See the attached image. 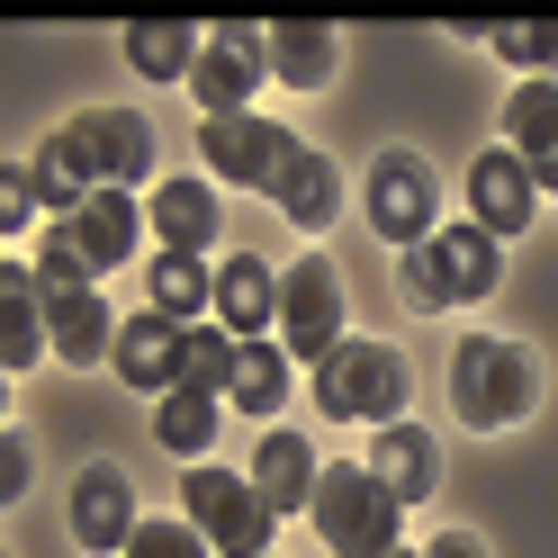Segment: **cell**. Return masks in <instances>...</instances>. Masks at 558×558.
<instances>
[{
	"label": "cell",
	"instance_id": "1",
	"mask_svg": "<svg viewBox=\"0 0 558 558\" xmlns=\"http://www.w3.org/2000/svg\"><path fill=\"white\" fill-rule=\"evenodd\" d=\"M450 405H460L469 433H513L522 414L541 405V369L522 342H496V333H469L450 352Z\"/></svg>",
	"mask_w": 558,
	"mask_h": 558
},
{
	"label": "cell",
	"instance_id": "2",
	"mask_svg": "<svg viewBox=\"0 0 558 558\" xmlns=\"http://www.w3.org/2000/svg\"><path fill=\"white\" fill-rule=\"evenodd\" d=\"M316 532H325V549L333 558H388L397 549V522H405V505L388 496V477L378 469H352V460H333L325 477H316Z\"/></svg>",
	"mask_w": 558,
	"mask_h": 558
},
{
	"label": "cell",
	"instance_id": "3",
	"mask_svg": "<svg viewBox=\"0 0 558 558\" xmlns=\"http://www.w3.org/2000/svg\"><path fill=\"white\" fill-rule=\"evenodd\" d=\"M316 405H325V424H369V433H388L397 414H405V361H397V342L352 333V342L316 369Z\"/></svg>",
	"mask_w": 558,
	"mask_h": 558
},
{
	"label": "cell",
	"instance_id": "4",
	"mask_svg": "<svg viewBox=\"0 0 558 558\" xmlns=\"http://www.w3.org/2000/svg\"><path fill=\"white\" fill-rule=\"evenodd\" d=\"M181 513L198 522V532H207V549H217V558H270V505H262V486L253 477H234V469H190L181 477Z\"/></svg>",
	"mask_w": 558,
	"mask_h": 558
},
{
	"label": "cell",
	"instance_id": "5",
	"mask_svg": "<svg viewBox=\"0 0 558 558\" xmlns=\"http://www.w3.org/2000/svg\"><path fill=\"white\" fill-rule=\"evenodd\" d=\"M342 342H352V333H342V270L325 253L289 262V270H279V352L325 369Z\"/></svg>",
	"mask_w": 558,
	"mask_h": 558
},
{
	"label": "cell",
	"instance_id": "6",
	"mask_svg": "<svg viewBox=\"0 0 558 558\" xmlns=\"http://www.w3.org/2000/svg\"><path fill=\"white\" fill-rule=\"evenodd\" d=\"M198 154H207V181H226V190H279V171H289L298 154V135L289 126H270V118H198Z\"/></svg>",
	"mask_w": 558,
	"mask_h": 558
},
{
	"label": "cell",
	"instance_id": "7",
	"mask_svg": "<svg viewBox=\"0 0 558 558\" xmlns=\"http://www.w3.org/2000/svg\"><path fill=\"white\" fill-rule=\"evenodd\" d=\"M262 82H270V37L234 19V27H217V37H207L198 73H190V99H198V118H243Z\"/></svg>",
	"mask_w": 558,
	"mask_h": 558
},
{
	"label": "cell",
	"instance_id": "8",
	"mask_svg": "<svg viewBox=\"0 0 558 558\" xmlns=\"http://www.w3.org/2000/svg\"><path fill=\"white\" fill-rule=\"evenodd\" d=\"M109 369L126 378L135 397H171L181 388V369H190V325H171V316H154V306H135V316L118 325V352H109Z\"/></svg>",
	"mask_w": 558,
	"mask_h": 558
},
{
	"label": "cell",
	"instance_id": "9",
	"mask_svg": "<svg viewBox=\"0 0 558 558\" xmlns=\"http://www.w3.org/2000/svg\"><path fill=\"white\" fill-rule=\"evenodd\" d=\"M369 226L388 234L397 253L433 243V171H424V154H378V171H369Z\"/></svg>",
	"mask_w": 558,
	"mask_h": 558
},
{
	"label": "cell",
	"instance_id": "10",
	"mask_svg": "<svg viewBox=\"0 0 558 558\" xmlns=\"http://www.w3.org/2000/svg\"><path fill=\"white\" fill-rule=\"evenodd\" d=\"M73 541L90 558H126V541H135V486H126L118 460H90L73 477Z\"/></svg>",
	"mask_w": 558,
	"mask_h": 558
},
{
	"label": "cell",
	"instance_id": "11",
	"mask_svg": "<svg viewBox=\"0 0 558 558\" xmlns=\"http://www.w3.org/2000/svg\"><path fill=\"white\" fill-rule=\"evenodd\" d=\"M73 135L90 145L99 190H145V181H154V126L135 118V109H82Z\"/></svg>",
	"mask_w": 558,
	"mask_h": 558
},
{
	"label": "cell",
	"instance_id": "12",
	"mask_svg": "<svg viewBox=\"0 0 558 558\" xmlns=\"http://www.w3.org/2000/svg\"><path fill=\"white\" fill-rule=\"evenodd\" d=\"M532 207H541V190H532V171H522V162H513L505 145L469 162V226H477V234L513 243L522 226H532Z\"/></svg>",
	"mask_w": 558,
	"mask_h": 558
},
{
	"label": "cell",
	"instance_id": "13",
	"mask_svg": "<svg viewBox=\"0 0 558 558\" xmlns=\"http://www.w3.org/2000/svg\"><path fill=\"white\" fill-rule=\"evenodd\" d=\"M46 352H54V325H46L37 270H27V262H0V369H37Z\"/></svg>",
	"mask_w": 558,
	"mask_h": 558
},
{
	"label": "cell",
	"instance_id": "14",
	"mask_svg": "<svg viewBox=\"0 0 558 558\" xmlns=\"http://www.w3.org/2000/svg\"><path fill=\"white\" fill-rule=\"evenodd\" d=\"M135 279H145V306L171 316V325H207V316H217V270H207L198 253H162V243H154Z\"/></svg>",
	"mask_w": 558,
	"mask_h": 558
},
{
	"label": "cell",
	"instance_id": "15",
	"mask_svg": "<svg viewBox=\"0 0 558 558\" xmlns=\"http://www.w3.org/2000/svg\"><path fill=\"white\" fill-rule=\"evenodd\" d=\"M217 325L234 342H253L262 325H279V270L262 253H226L217 262Z\"/></svg>",
	"mask_w": 558,
	"mask_h": 558
},
{
	"label": "cell",
	"instance_id": "16",
	"mask_svg": "<svg viewBox=\"0 0 558 558\" xmlns=\"http://www.w3.org/2000/svg\"><path fill=\"white\" fill-rule=\"evenodd\" d=\"M63 226H73V243H82L99 270H126V262H135V226H145V207H135V190H90Z\"/></svg>",
	"mask_w": 558,
	"mask_h": 558
},
{
	"label": "cell",
	"instance_id": "17",
	"mask_svg": "<svg viewBox=\"0 0 558 558\" xmlns=\"http://www.w3.org/2000/svg\"><path fill=\"white\" fill-rule=\"evenodd\" d=\"M433 262H441L450 306H477V298H496V279H505V243L477 234V226H441L433 234Z\"/></svg>",
	"mask_w": 558,
	"mask_h": 558
},
{
	"label": "cell",
	"instance_id": "18",
	"mask_svg": "<svg viewBox=\"0 0 558 558\" xmlns=\"http://www.w3.org/2000/svg\"><path fill=\"white\" fill-rule=\"evenodd\" d=\"M145 226H154L162 253H198L207 262V243H217V190L207 181H162L154 207H145Z\"/></svg>",
	"mask_w": 558,
	"mask_h": 558
},
{
	"label": "cell",
	"instance_id": "19",
	"mask_svg": "<svg viewBox=\"0 0 558 558\" xmlns=\"http://www.w3.org/2000/svg\"><path fill=\"white\" fill-rule=\"evenodd\" d=\"M369 469L388 477V496H397V505H424L433 486H441V441H433L424 424H388V433L369 441Z\"/></svg>",
	"mask_w": 558,
	"mask_h": 558
},
{
	"label": "cell",
	"instance_id": "20",
	"mask_svg": "<svg viewBox=\"0 0 558 558\" xmlns=\"http://www.w3.org/2000/svg\"><path fill=\"white\" fill-rule=\"evenodd\" d=\"M289 388H298V361L289 352H279V342H234V378H226V405L234 414H262V424H270V414L279 405H289Z\"/></svg>",
	"mask_w": 558,
	"mask_h": 558
},
{
	"label": "cell",
	"instance_id": "21",
	"mask_svg": "<svg viewBox=\"0 0 558 558\" xmlns=\"http://www.w3.org/2000/svg\"><path fill=\"white\" fill-rule=\"evenodd\" d=\"M279 217H289V226H306V234H325L333 226V207H342V171L316 154V145H298L289 154V171H279Z\"/></svg>",
	"mask_w": 558,
	"mask_h": 558
},
{
	"label": "cell",
	"instance_id": "22",
	"mask_svg": "<svg viewBox=\"0 0 558 558\" xmlns=\"http://www.w3.org/2000/svg\"><path fill=\"white\" fill-rule=\"evenodd\" d=\"M316 450H306L298 433H270L262 450H253V486H262V505L270 513H306V505H316Z\"/></svg>",
	"mask_w": 558,
	"mask_h": 558
},
{
	"label": "cell",
	"instance_id": "23",
	"mask_svg": "<svg viewBox=\"0 0 558 558\" xmlns=\"http://www.w3.org/2000/svg\"><path fill=\"white\" fill-rule=\"evenodd\" d=\"M27 270H37L46 316H63L73 298H99V262L73 243V226H46V234H37V253H27Z\"/></svg>",
	"mask_w": 558,
	"mask_h": 558
},
{
	"label": "cell",
	"instance_id": "24",
	"mask_svg": "<svg viewBox=\"0 0 558 558\" xmlns=\"http://www.w3.org/2000/svg\"><path fill=\"white\" fill-rule=\"evenodd\" d=\"M333 63H342V37H333V27H316V19H279V27H270V73L289 82V90H325Z\"/></svg>",
	"mask_w": 558,
	"mask_h": 558
},
{
	"label": "cell",
	"instance_id": "25",
	"mask_svg": "<svg viewBox=\"0 0 558 558\" xmlns=\"http://www.w3.org/2000/svg\"><path fill=\"white\" fill-rule=\"evenodd\" d=\"M198 54H207V37H198L190 19H135L126 27V63H135V73H154V82H190Z\"/></svg>",
	"mask_w": 558,
	"mask_h": 558
},
{
	"label": "cell",
	"instance_id": "26",
	"mask_svg": "<svg viewBox=\"0 0 558 558\" xmlns=\"http://www.w3.org/2000/svg\"><path fill=\"white\" fill-rule=\"evenodd\" d=\"M54 325V352H63V369H82V361H109L118 352V306L109 298H73V306H63V316H46Z\"/></svg>",
	"mask_w": 558,
	"mask_h": 558
},
{
	"label": "cell",
	"instance_id": "27",
	"mask_svg": "<svg viewBox=\"0 0 558 558\" xmlns=\"http://www.w3.org/2000/svg\"><path fill=\"white\" fill-rule=\"evenodd\" d=\"M217 405H226V397H207V388H171L162 414H154V441L171 450V460L198 469V460H207V433H217Z\"/></svg>",
	"mask_w": 558,
	"mask_h": 558
},
{
	"label": "cell",
	"instance_id": "28",
	"mask_svg": "<svg viewBox=\"0 0 558 558\" xmlns=\"http://www.w3.org/2000/svg\"><path fill=\"white\" fill-rule=\"evenodd\" d=\"M226 378H234V333H226V325H190V369H181V388L226 397Z\"/></svg>",
	"mask_w": 558,
	"mask_h": 558
},
{
	"label": "cell",
	"instance_id": "29",
	"mask_svg": "<svg viewBox=\"0 0 558 558\" xmlns=\"http://www.w3.org/2000/svg\"><path fill=\"white\" fill-rule=\"evenodd\" d=\"M397 298L414 306V316H441V306H450V289H441V262H433V243L397 253Z\"/></svg>",
	"mask_w": 558,
	"mask_h": 558
},
{
	"label": "cell",
	"instance_id": "30",
	"mask_svg": "<svg viewBox=\"0 0 558 558\" xmlns=\"http://www.w3.org/2000/svg\"><path fill=\"white\" fill-rule=\"evenodd\" d=\"M126 558H207V532H198L190 513H181V522H135Z\"/></svg>",
	"mask_w": 558,
	"mask_h": 558
},
{
	"label": "cell",
	"instance_id": "31",
	"mask_svg": "<svg viewBox=\"0 0 558 558\" xmlns=\"http://www.w3.org/2000/svg\"><path fill=\"white\" fill-rule=\"evenodd\" d=\"M37 171H27V162H10V181H0V226H10V234H27V226H37Z\"/></svg>",
	"mask_w": 558,
	"mask_h": 558
},
{
	"label": "cell",
	"instance_id": "32",
	"mask_svg": "<svg viewBox=\"0 0 558 558\" xmlns=\"http://www.w3.org/2000/svg\"><path fill=\"white\" fill-rule=\"evenodd\" d=\"M27 469H37V450H27V433L0 441V496H27Z\"/></svg>",
	"mask_w": 558,
	"mask_h": 558
},
{
	"label": "cell",
	"instance_id": "33",
	"mask_svg": "<svg viewBox=\"0 0 558 558\" xmlns=\"http://www.w3.org/2000/svg\"><path fill=\"white\" fill-rule=\"evenodd\" d=\"M486 46H496V63H532V27H486Z\"/></svg>",
	"mask_w": 558,
	"mask_h": 558
},
{
	"label": "cell",
	"instance_id": "34",
	"mask_svg": "<svg viewBox=\"0 0 558 558\" xmlns=\"http://www.w3.org/2000/svg\"><path fill=\"white\" fill-rule=\"evenodd\" d=\"M532 82H558V19L532 27Z\"/></svg>",
	"mask_w": 558,
	"mask_h": 558
},
{
	"label": "cell",
	"instance_id": "35",
	"mask_svg": "<svg viewBox=\"0 0 558 558\" xmlns=\"http://www.w3.org/2000/svg\"><path fill=\"white\" fill-rule=\"evenodd\" d=\"M424 558H486L469 532H441V541H424Z\"/></svg>",
	"mask_w": 558,
	"mask_h": 558
},
{
	"label": "cell",
	"instance_id": "36",
	"mask_svg": "<svg viewBox=\"0 0 558 558\" xmlns=\"http://www.w3.org/2000/svg\"><path fill=\"white\" fill-rule=\"evenodd\" d=\"M388 558H424V549H388Z\"/></svg>",
	"mask_w": 558,
	"mask_h": 558
}]
</instances>
